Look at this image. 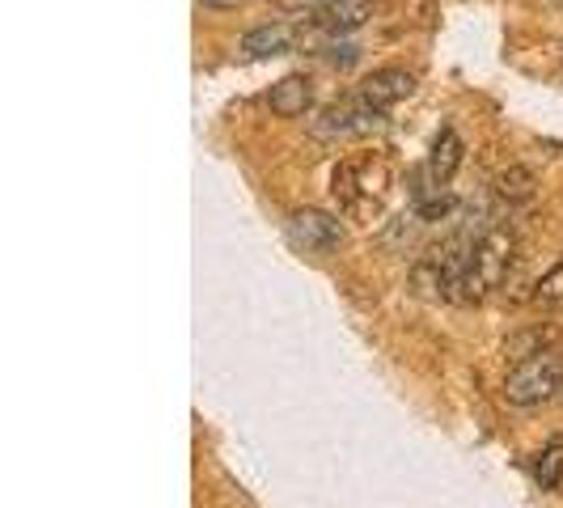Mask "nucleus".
<instances>
[{"mask_svg":"<svg viewBox=\"0 0 563 508\" xmlns=\"http://www.w3.org/2000/svg\"><path fill=\"white\" fill-rule=\"evenodd\" d=\"M411 93H416V77L402 73V68H377L356 89V98H365L368 107H382V111H390L395 102L411 98Z\"/></svg>","mask_w":563,"mask_h":508,"instance_id":"nucleus-5","label":"nucleus"},{"mask_svg":"<svg viewBox=\"0 0 563 508\" xmlns=\"http://www.w3.org/2000/svg\"><path fill=\"white\" fill-rule=\"evenodd\" d=\"M203 4H212V9H238L242 0H203Z\"/></svg>","mask_w":563,"mask_h":508,"instance_id":"nucleus-16","label":"nucleus"},{"mask_svg":"<svg viewBox=\"0 0 563 508\" xmlns=\"http://www.w3.org/2000/svg\"><path fill=\"white\" fill-rule=\"evenodd\" d=\"M288 4H292V9H310L313 18H318V13H327V9L339 4V0H288Z\"/></svg>","mask_w":563,"mask_h":508,"instance_id":"nucleus-15","label":"nucleus"},{"mask_svg":"<svg viewBox=\"0 0 563 508\" xmlns=\"http://www.w3.org/2000/svg\"><path fill=\"white\" fill-rule=\"evenodd\" d=\"M496 191H500V199L505 203H530L534 199V174L526 166H508L500 178H496Z\"/></svg>","mask_w":563,"mask_h":508,"instance_id":"nucleus-10","label":"nucleus"},{"mask_svg":"<svg viewBox=\"0 0 563 508\" xmlns=\"http://www.w3.org/2000/svg\"><path fill=\"white\" fill-rule=\"evenodd\" d=\"M297 26H288V22H263V26H254L242 34V56L246 59H272V56H288L292 47H297Z\"/></svg>","mask_w":563,"mask_h":508,"instance_id":"nucleus-6","label":"nucleus"},{"mask_svg":"<svg viewBox=\"0 0 563 508\" xmlns=\"http://www.w3.org/2000/svg\"><path fill=\"white\" fill-rule=\"evenodd\" d=\"M284 233H288V242H292L297 251H306V254H327L343 242L339 217L322 212V208H301V212H292Z\"/></svg>","mask_w":563,"mask_h":508,"instance_id":"nucleus-4","label":"nucleus"},{"mask_svg":"<svg viewBox=\"0 0 563 508\" xmlns=\"http://www.w3.org/2000/svg\"><path fill=\"white\" fill-rule=\"evenodd\" d=\"M267 102H272V111L280 114V119H297V114H306L310 111V102H313V89L306 77H284L280 85H272V93H267Z\"/></svg>","mask_w":563,"mask_h":508,"instance_id":"nucleus-9","label":"nucleus"},{"mask_svg":"<svg viewBox=\"0 0 563 508\" xmlns=\"http://www.w3.org/2000/svg\"><path fill=\"white\" fill-rule=\"evenodd\" d=\"M517 258V238L508 225H492L479 242L471 246L462 263V280H457V301H483L492 288H500L512 272Z\"/></svg>","mask_w":563,"mask_h":508,"instance_id":"nucleus-1","label":"nucleus"},{"mask_svg":"<svg viewBox=\"0 0 563 508\" xmlns=\"http://www.w3.org/2000/svg\"><path fill=\"white\" fill-rule=\"evenodd\" d=\"M462 136L453 132V128H445L441 136H437V144H432V157H428V178H432V187L437 191H445L450 187V178L457 174V166H462Z\"/></svg>","mask_w":563,"mask_h":508,"instance_id":"nucleus-7","label":"nucleus"},{"mask_svg":"<svg viewBox=\"0 0 563 508\" xmlns=\"http://www.w3.org/2000/svg\"><path fill=\"white\" fill-rule=\"evenodd\" d=\"M356 59H361V47L347 43V38H335V43L327 47V64H335V68H352Z\"/></svg>","mask_w":563,"mask_h":508,"instance_id":"nucleus-14","label":"nucleus"},{"mask_svg":"<svg viewBox=\"0 0 563 508\" xmlns=\"http://www.w3.org/2000/svg\"><path fill=\"white\" fill-rule=\"evenodd\" d=\"M563 390V352H547L538 347L534 356L517 361V368L508 373L505 398L512 407H538L547 398H555Z\"/></svg>","mask_w":563,"mask_h":508,"instance_id":"nucleus-2","label":"nucleus"},{"mask_svg":"<svg viewBox=\"0 0 563 508\" xmlns=\"http://www.w3.org/2000/svg\"><path fill=\"white\" fill-rule=\"evenodd\" d=\"M373 18V4L368 0H339V4H331L327 13H318L313 18V26L327 30V34H335V38H343V34H352V30H361Z\"/></svg>","mask_w":563,"mask_h":508,"instance_id":"nucleus-8","label":"nucleus"},{"mask_svg":"<svg viewBox=\"0 0 563 508\" xmlns=\"http://www.w3.org/2000/svg\"><path fill=\"white\" fill-rule=\"evenodd\" d=\"M331 191H335V199L343 203V208H356L361 203V166L356 162H343V166L335 169V178H331Z\"/></svg>","mask_w":563,"mask_h":508,"instance_id":"nucleus-12","label":"nucleus"},{"mask_svg":"<svg viewBox=\"0 0 563 508\" xmlns=\"http://www.w3.org/2000/svg\"><path fill=\"white\" fill-rule=\"evenodd\" d=\"M310 128L318 141H361V136H373V132H386V111L368 107L365 98H347V102L327 107Z\"/></svg>","mask_w":563,"mask_h":508,"instance_id":"nucleus-3","label":"nucleus"},{"mask_svg":"<svg viewBox=\"0 0 563 508\" xmlns=\"http://www.w3.org/2000/svg\"><path fill=\"white\" fill-rule=\"evenodd\" d=\"M534 479L542 492H560L563 483V441H551L547 450L534 457Z\"/></svg>","mask_w":563,"mask_h":508,"instance_id":"nucleus-11","label":"nucleus"},{"mask_svg":"<svg viewBox=\"0 0 563 508\" xmlns=\"http://www.w3.org/2000/svg\"><path fill=\"white\" fill-rule=\"evenodd\" d=\"M534 301L538 306H563V258L551 272H542V280L534 284Z\"/></svg>","mask_w":563,"mask_h":508,"instance_id":"nucleus-13","label":"nucleus"}]
</instances>
